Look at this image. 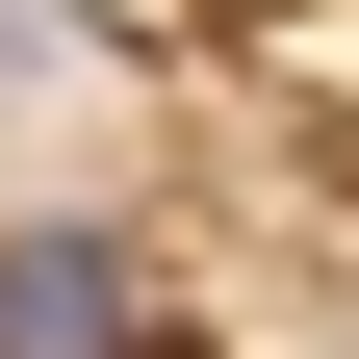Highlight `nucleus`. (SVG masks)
Returning a JSON list of instances; mask_svg holds the SVG:
<instances>
[{"label":"nucleus","instance_id":"nucleus-1","mask_svg":"<svg viewBox=\"0 0 359 359\" xmlns=\"http://www.w3.org/2000/svg\"><path fill=\"white\" fill-rule=\"evenodd\" d=\"M0 359H180L128 231H0Z\"/></svg>","mask_w":359,"mask_h":359}]
</instances>
